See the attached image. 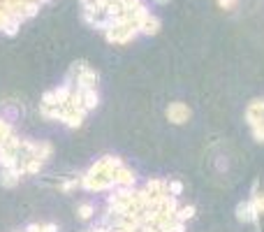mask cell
<instances>
[{
    "label": "cell",
    "instance_id": "obj_1",
    "mask_svg": "<svg viewBox=\"0 0 264 232\" xmlns=\"http://www.w3.org/2000/svg\"><path fill=\"white\" fill-rule=\"evenodd\" d=\"M167 118H169L174 125L186 123L190 118V107L186 102H172V105L167 107Z\"/></svg>",
    "mask_w": 264,
    "mask_h": 232
},
{
    "label": "cell",
    "instance_id": "obj_2",
    "mask_svg": "<svg viewBox=\"0 0 264 232\" xmlns=\"http://www.w3.org/2000/svg\"><path fill=\"white\" fill-rule=\"evenodd\" d=\"M236 218L241 223H250V221H257V204L253 200L250 202H243L236 207Z\"/></svg>",
    "mask_w": 264,
    "mask_h": 232
},
{
    "label": "cell",
    "instance_id": "obj_3",
    "mask_svg": "<svg viewBox=\"0 0 264 232\" xmlns=\"http://www.w3.org/2000/svg\"><path fill=\"white\" fill-rule=\"evenodd\" d=\"M264 118V100H253L248 105V109H246V121H248V125H255L257 121H262Z\"/></svg>",
    "mask_w": 264,
    "mask_h": 232
},
{
    "label": "cell",
    "instance_id": "obj_4",
    "mask_svg": "<svg viewBox=\"0 0 264 232\" xmlns=\"http://www.w3.org/2000/svg\"><path fill=\"white\" fill-rule=\"evenodd\" d=\"M160 31V21L155 19V16H146L142 21V26H139V33H144V35H155V33Z\"/></svg>",
    "mask_w": 264,
    "mask_h": 232
},
{
    "label": "cell",
    "instance_id": "obj_5",
    "mask_svg": "<svg viewBox=\"0 0 264 232\" xmlns=\"http://www.w3.org/2000/svg\"><path fill=\"white\" fill-rule=\"evenodd\" d=\"M192 216H195V207H192V204H190V207L176 209V218H179V221H183V223H186V221H190Z\"/></svg>",
    "mask_w": 264,
    "mask_h": 232
},
{
    "label": "cell",
    "instance_id": "obj_6",
    "mask_svg": "<svg viewBox=\"0 0 264 232\" xmlns=\"http://www.w3.org/2000/svg\"><path fill=\"white\" fill-rule=\"evenodd\" d=\"M250 130H253V137H255V142L264 144V118H262V121H257L255 125H250Z\"/></svg>",
    "mask_w": 264,
    "mask_h": 232
},
{
    "label": "cell",
    "instance_id": "obj_7",
    "mask_svg": "<svg viewBox=\"0 0 264 232\" xmlns=\"http://www.w3.org/2000/svg\"><path fill=\"white\" fill-rule=\"evenodd\" d=\"M167 188H169V193H172V195H181L183 193V184H181V181H169V184H167Z\"/></svg>",
    "mask_w": 264,
    "mask_h": 232
},
{
    "label": "cell",
    "instance_id": "obj_8",
    "mask_svg": "<svg viewBox=\"0 0 264 232\" xmlns=\"http://www.w3.org/2000/svg\"><path fill=\"white\" fill-rule=\"evenodd\" d=\"M93 211H95V209H93V204H81V207H79V216L86 221V218L93 216Z\"/></svg>",
    "mask_w": 264,
    "mask_h": 232
},
{
    "label": "cell",
    "instance_id": "obj_9",
    "mask_svg": "<svg viewBox=\"0 0 264 232\" xmlns=\"http://www.w3.org/2000/svg\"><path fill=\"white\" fill-rule=\"evenodd\" d=\"M236 2H239V0H218V5L223 9H234L236 7Z\"/></svg>",
    "mask_w": 264,
    "mask_h": 232
},
{
    "label": "cell",
    "instance_id": "obj_10",
    "mask_svg": "<svg viewBox=\"0 0 264 232\" xmlns=\"http://www.w3.org/2000/svg\"><path fill=\"white\" fill-rule=\"evenodd\" d=\"M155 2H158V5H165V2H169V0H155Z\"/></svg>",
    "mask_w": 264,
    "mask_h": 232
}]
</instances>
